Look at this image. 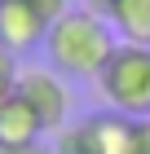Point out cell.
I'll return each mask as SVG.
<instances>
[{
  "label": "cell",
  "mask_w": 150,
  "mask_h": 154,
  "mask_svg": "<svg viewBox=\"0 0 150 154\" xmlns=\"http://www.w3.org/2000/svg\"><path fill=\"white\" fill-rule=\"evenodd\" d=\"M119 44H141L150 48V0H115L106 9Z\"/></svg>",
  "instance_id": "7"
},
{
  "label": "cell",
  "mask_w": 150,
  "mask_h": 154,
  "mask_svg": "<svg viewBox=\"0 0 150 154\" xmlns=\"http://www.w3.org/2000/svg\"><path fill=\"white\" fill-rule=\"evenodd\" d=\"M31 5L40 9V18H44V22H58L62 13H71V9H75L71 0H31Z\"/></svg>",
  "instance_id": "10"
},
{
  "label": "cell",
  "mask_w": 150,
  "mask_h": 154,
  "mask_svg": "<svg viewBox=\"0 0 150 154\" xmlns=\"http://www.w3.org/2000/svg\"><path fill=\"white\" fill-rule=\"evenodd\" d=\"M40 137H44L40 115H35L22 97L13 93L9 101L0 106V145H35Z\"/></svg>",
  "instance_id": "6"
},
{
  "label": "cell",
  "mask_w": 150,
  "mask_h": 154,
  "mask_svg": "<svg viewBox=\"0 0 150 154\" xmlns=\"http://www.w3.org/2000/svg\"><path fill=\"white\" fill-rule=\"evenodd\" d=\"M18 93V62H13L9 48H0V106Z\"/></svg>",
  "instance_id": "9"
},
{
  "label": "cell",
  "mask_w": 150,
  "mask_h": 154,
  "mask_svg": "<svg viewBox=\"0 0 150 154\" xmlns=\"http://www.w3.org/2000/svg\"><path fill=\"white\" fill-rule=\"evenodd\" d=\"M18 97L40 115L44 132H62L71 123V88H66V75L53 71V66L18 71Z\"/></svg>",
  "instance_id": "3"
},
{
  "label": "cell",
  "mask_w": 150,
  "mask_h": 154,
  "mask_svg": "<svg viewBox=\"0 0 150 154\" xmlns=\"http://www.w3.org/2000/svg\"><path fill=\"white\" fill-rule=\"evenodd\" d=\"M49 66L62 71L66 79H97L110 53L119 48V35L102 9H71L58 22H49Z\"/></svg>",
  "instance_id": "1"
},
{
  "label": "cell",
  "mask_w": 150,
  "mask_h": 154,
  "mask_svg": "<svg viewBox=\"0 0 150 154\" xmlns=\"http://www.w3.org/2000/svg\"><path fill=\"white\" fill-rule=\"evenodd\" d=\"M93 84L106 110H119L128 119H150V48L119 44Z\"/></svg>",
  "instance_id": "2"
},
{
  "label": "cell",
  "mask_w": 150,
  "mask_h": 154,
  "mask_svg": "<svg viewBox=\"0 0 150 154\" xmlns=\"http://www.w3.org/2000/svg\"><path fill=\"white\" fill-rule=\"evenodd\" d=\"M44 35H49V22L40 18L31 0H0V48L22 57L44 44Z\"/></svg>",
  "instance_id": "4"
},
{
  "label": "cell",
  "mask_w": 150,
  "mask_h": 154,
  "mask_svg": "<svg viewBox=\"0 0 150 154\" xmlns=\"http://www.w3.org/2000/svg\"><path fill=\"white\" fill-rule=\"evenodd\" d=\"M84 5H88V9H102V13H106L110 5H115V0H84Z\"/></svg>",
  "instance_id": "13"
},
{
  "label": "cell",
  "mask_w": 150,
  "mask_h": 154,
  "mask_svg": "<svg viewBox=\"0 0 150 154\" xmlns=\"http://www.w3.org/2000/svg\"><path fill=\"white\" fill-rule=\"evenodd\" d=\"M88 123H93L97 154H132L137 150V119L119 115V110H97V115H88Z\"/></svg>",
  "instance_id": "5"
},
{
  "label": "cell",
  "mask_w": 150,
  "mask_h": 154,
  "mask_svg": "<svg viewBox=\"0 0 150 154\" xmlns=\"http://www.w3.org/2000/svg\"><path fill=\"white\" fill-rule=\"evenodd\" d=\"M53 154H97V141H93V123H88V115H84L80 123H66V128L58 132Z\"/></svg>",
  "instance_id": "8"
},
{
  "label": "cell",
  "mask_w": 150,
  "mask_h": 154,
  "mask_svg": "<svg viewBox=\"0 0 150 154\" xmlns=\"http://www.w3.org/2000/svg\"><path fill=\"white\" fill-rule=\"evenodd\" d=\"M0 154H49V150L35 141V145H0Z\"/></svg>",
  "instance_id": "12"
},
{
  "label": "cell",
  "mask_w": 150,
  "mask_h": 154,
  "mask_svg": "<svg viewBox=\"0 0 150 154\" xmlns=\"http://www.w3.org/2000/svg\"><path fill=\"white\" fill-rule=\"evenodd\" d=\"M132 154H150V119H137V150Z\"/></svg>",
  "instance_id": "11"
}]
</instances>
